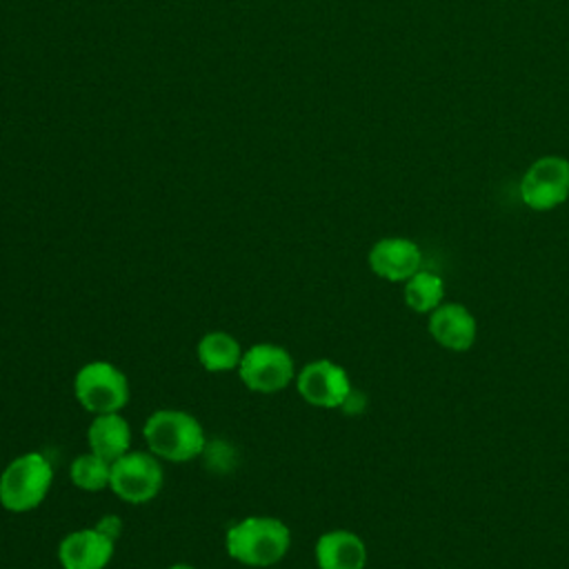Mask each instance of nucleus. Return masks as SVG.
I'll return each mask as SVG.
<instances>
[{
  "label": "nucleus",
  "mask_w": 569,
  "mask_h": 569,
  "mask_svg": "<svg viewBox=\"0 0 569 569\" xmlns=\"http://www.w3.org/2000/svg\"><path fill=\"white\" fill-rule=\"evenodd\" d=\"M291 547L289 527L273 516H247L224 533L229 558L244 567L264 569L278 565Z\"/></svg>",
  "instance_id": "nucleus-1"
},
{
  "label": "nucleus",
  "mask_w": 569,
  "mask_h": 569,
  "mask_svg": "<svg viewBox=\"0 0 569 569\" xmlns=\"http://www.w3.org/2000/svg\"><path fill=\"white\" fill-rule=\"evenodd\" d=\"M147 449L167 462H189L204 451V429L182 409H158L142 425Z\"/></svg>",
  "instance_id": "nucleus-2"
},
{
  "label": "nucleus",
  "mask_w": 569,
  "mask_h": 569,
  "mask_svg": "<svg viewBox=\"0 0 569 569\" xmlns=\"http://www.w3.org/2000/svg\"><path fill=\"white\" fill-rule=\"evenodd\" d=\"M53 482V467L40 451L16 456L0 473V507L27 513L42 505Z\"/></svg>",
  "instance_id": "nucleus-3"
},
{
  "label": "nucleus",
  "mask_w": 569,
  "mask_h": 569,
  "mask_svg": "<svg viewBox=\"0 0 569 569\" xmlns=\"http://www.w3.org/2000/svg\"><path fill=\"white\" fill-rule=\"evenodd\" d=\"M73 396L89 413H116L129 402L131 387L122 369L109 360H91L73 376Z\"/></svg>",
  "instance_id": "nucleus-4"
},
{
  "label": "nucleus",
  "mask_w": 569,
  "mask_h": 569,
  "mask_svg": "<svg viewBox=\"0 0 569 569\" xmlns=\"http://www.w3.org/2000/svg\"><path fill=\"white\" fill-rule=\"evenodd\" d=\"M240 382L256 393H276L296 380L293 356L276 342H256L242 351L238 365Z\"/></svg>",
  "instance_id": "nucleus-5"
},
{
  "label": "nucleus",
  "mask_w": 569,
  "mask_h": 569,
  "mask_svg": "<svg viewBox=\"0 0 569 569\" xmlns=\"http://www.w3.org/2000/svg\"><path fill=\"white\" fill-rule=\"evenodd\" d=\"M164 482L162 460L149 449H131L111 462L109 489L129 505L153 500Z\"/></svg>",
  "instance_id": "nucleus-6"
},
{
  "label": "nucleus",
  "mask_w": 569,
  "mask_h": 569,
  "mask_svg": "<svg viewBox=\"0 0 569 569\" xmlns=\"http://www.w3.org/2000/svg\"><path fill=\"white\" fill-rule=\"evenodd\" d=\"M293 382L300 398L318 409H340L353 393L349 373L329 358H318L302 365Z\"/></svg>",
  "instance_id": "nucleus-7"
},
{
  "label": "nucleus",
  "mask_w": 569,
  "mask_h": 569,
  "mask_svg": "<svg viewBox=\"0 0 569 569\" xmlns=\"http://www.w3.org/2000/svg\"><path fill=\"white\" fill-rule=\"evenodd\" d=\"M520 198L533 211H549L569 198V160L562 156L538 158L520 180Z\"/></svg>",
  "instance_id": "nucleus-8"
},
{
  "label": "nucleus",
  "mask_w": 569,
  "mask_h": 569,
  "mask_svg": "<svg viewBox=\"0 0 569 569\" xmlns=\"http://www.w3.org/2000/svg\"><path fill=\"white\" fill-rule=\"evenodd\" d=\"M369 269L387 282H407L422 264L420 247L409 238H380L367 256Z\"/></svg>",
  "instance_id": "nucleus-9"
},
{
  "label": "nucleus",
  "mask_w": 569,
  "mask_h": 569,
  "mask_svg": "<svg viewBox=\"0 0 569 569\" xmlns=\"http://www.w3.org/2000/svg\"><path fill=\"white\" fill-rule=\"evenodd\" d=\"M116 551V540L96 527L76 529L58 545V562L62 569H104Z\"/></svg>",
  "instance_id": "nucleus-10"
},
{
  "label": "nucleus",
  "mask_w": 569,
  "mask_h": 569,
  "mask_svg": "<svg viewBox=\"0 0 569 569\" xmlns=\"http://www.w3.org/2000/svg\"><path fill=\"white\" fill-rule=\"evenodd\" d=\"M431 338L449 351H469L478 338L473 313L460 302H442L429 313Z\"/></svg>",
  "instance_id": "nucleus-11"
},
{
  "label": "nucleus",
  "mask_w": 569,
  "mask_h": 569,
  "mask_svg": "<svg viewBox=\"0 0 569 569\" xmlns=\"http://www.w3.org/2000/svg\"><path fill=\"white\" fill-rule=\"evenodd\" d=\"M313 558L318 569H365L367 545L349 529H329L318 536Z\"/></svg>",
  "instance_id": "nucleus-12"
},
{
  "label": "nucleus",
  "mask_w": 569,
  "mask_h": 569,
  "mask_svg": "<svg viewBox=\"0 0 569 569\" xmlns=\"http://www.w3.org/2000/svg\"><path fill=\"white\" fill-rule=\"evenodd\" d=\"M131 427L120 411L116 413H98L87 427V445L89 451L113 462L127 451H131Z\"/></svg>",
  "instance_id": "nucleus-13"
},
{
  "label": "nucleus",
  "mask_w": 569,
  "mask_h": 569,
  "mask_svg": "<svg viewBox=\"0 0 569 569\" xmlns=\"http://www.w3.org/2000/svg\"><path fill=\"white\" fill-rule=\"evenodd\" d=\"M242 351L244 349L240 347V342L227 331H209L196 345L198 362L209 373H224L238 369Z\"/></svg>",
  "instance_id": "nucleus-14"
},
{
  "label": "nucleus",
  "mask_w": 569,
  "mask_h": 569,
  "mask_svg": "<svg viewBox=\"0 0 569 569\" xmlns=\"http://www.w3.org/2000/svg\"><path fill=\"white\" fill-rule=\"evenodd\" d=\"M405 284V305L416 313H431L445 302V282L438 273L420 269Z\"/></svg>",
  "instance_id": "nucleus-15"
},
{
  "label": "nucleus",
  "mask_w": 569,
  "mask_h": 569,
  "mask_svg": "<svg viewBox=\"0 0 569 569\" xmlns=\"http://www.w3.org/2000/svg\"><path fill=\"white\" fill-rule=\"evenodd\" d=\"M69 478H71L73 487H78L82 491H89V493L109 489L111 462L91 453V451L80 453L69 465Z\"/></svg>",
  "instance_id": "nucleus-16"
},
{
  "label": "nucleus",
  "mask_w": 569,
  "mask_h": 569,
  "mask_svg": "<svg viewBox=\"0 0 569 569\" xmlns=\"http://www.w3.org/2000/svg\"><path fill=\"white\" fill-rule=\"evenodd\" d=\"M93 527H96L98 531H102L107 538L118 540L120 533H122V518L116 516V513H107V516H102Z\"/></svg>",
  "instance_id": "nucleus-17"
},
{
  "label": "nucleus",
  "mask_w": 569,
  "mask_h": 569,
  "mask_svg": "<svg viewBox=\"0 0 569 569\" xmlns=\"http://www.w3.org/2000/svg\"><path fill=\"white\" fill-rule=\"evenodd\" d=\"M167 569H196V567H191V565H187V562H176V565H171V567H167Z\"/></svg>",
  "instance_id": "nucleus-18"
}]
</instances>
